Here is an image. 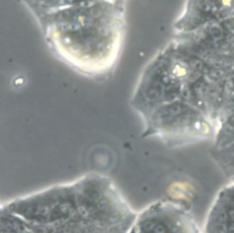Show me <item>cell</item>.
I'll list each match as a JSON object with an SVG mask.
<instances>
[{
  "label": "cell",
  "instance_id": "7",
  "mask_svg": "<svg viewBox=\"0 0 234 233\" xmlns=\"http://www.w3.org/2000/svg\"><path fill=\"white\" fill-rule=\"evenodd\" d=\"M117 1H125V0H117Z\"/></svg>",
  "mask_w": 234,
  "mask_h": 233
},
{
  "label": "cell",
  "instance_id": "5",
  "mask_svg": "<svg viewBox=\"0 0 234 233\" xmlns=\"http://www.w3.org/2000/svg\"><path fill=\"white\" fill-rule=\"evenodd\" d=\"M228 232L229 233H234V223H232L231 225H229Z\"/></svg>",
  "mask_w": 234,
  "mask_h": 233
},
{
  "label": "cell",
  "instance_id": "1",
  "mask_svg": "<svg viewBox=\"0 0 234 233\" xmlns=\"http://www.w3.org/2000/svg\"><path fill=\"white\" fill-rule=\"evenodd\" d=\"M137 213L112 178L88 173L2 202L0 233H128Z\"/></svg>",
  "mask_w": 234,
  "mask_h": 233
},
{
  "label": "cell",
  "instance_id": "3",
  "mask_svg": "<svg viewBox=\"0 0 234 233\" xmlns=\"http://www.w3.org/2000/svg\"><path fill=\"white\" fill-rule=\"evenodd\" d=\"M128 233H196L188 209L170 200H157L140 211Z\"/></svg>",
  "mask_w": 234,
  "mask_h": 233
},
{
  "label": "cell",
  "instance_id": "6",
  "mask_svg": "<svg viewBox=\"0 0 234 233\" xmlns=\"http://www.w3.org/2000/svg\"><path fill=\"white\" fill-rule=\"evenodd\" d=\"M229 216L231 218L232 220H234V209H231L229 211Z\"/></svg>",
  "mask_w": 234,
  "mask_h": 233
},
{
  "label": "cell",
  "instance_id": "2",
  "mask_svg": "<svg viewBox=\"0 0 234 233\" xmlns=\"http://www.w3.org/2000/svg\"><path fill=\"white\" fill-rule=\"evenodd\" d=\"M125 1L85 0L37 22L49 50L72 71L89 78L114 71L125 38Z\"/></svg>",
  "mask_w": 234,
  "mask_h": 233
},
{
  "label": "cell",
  "instance_id": "4",
  "mask_svg": "<svg viewBox=\"0 0 234 233\" xmlns=\"http://www.w3.org/2000/svg\"><path fill=\"white\" fill-rule=\"evenodd\" d=\"M36 20L59 8L74 5L85 0H21Z\"/></svg>",
  "mask_w": 234,
  "mask_h": 233
}]
</instances>
